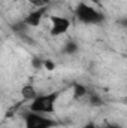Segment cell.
Returning a JSON list of instances; mask_svg holds the SVG:
<instances>
[{"label": "cell", "mask_w": 127, "mask_h": 128, "mask_svg": "<svg viewBox=\"0 0 127 128\" xmlns=\"http://www.w3.org/2000/svg\"><path fill=\"white\" fill-rule=\"evenodd\" d=\"M120 24H121L123 27H126V28H127V18H124V20H121V21H120Z\"/></svg>", "instance_id": "obj_14"}, {"label": "cell", "mask_w": 127, "mask_h": 128, "mask_svg": "<svg viewBox=\"0 0 127 128\" xmlns=\"http://www.w3.org/2000/svg\"><path fill=\"white\" fill-rule=\"evenodd\" d=\"M82 128H99V127L96 125L94 122H87V124H85V125H84Z\"/></svg>", "instance_id": "obj_12"}, {"label": "cell", "mask_w": 127, "mask_h": 128, "mask_svg": "<svg viewBox=\"0 0 127 128\" xmlns=\"http://www.w3.org/2000/svg\"><path fill=\"white\" fill-rule=\"evenodd\" d=\"M43 67L48 68V70H54V68H55V63L51 61V60H45V61H43Z\"/></svg>", "instance_id": "obj_10"}, {"label": "cell", "mask_w": 127, "mask_h": 128, "mask_svg": "<svg viewBox=\"0 0 127 128\" xmlns=\"http://www.w3.org/2000/svg\"><path fill=\"white\" fill-rule=\"evenodd\" d=\"M60 96H61L60 91H51V92L39 94L34 100L30 101L29 110L37 112V113H43V115H52L55 112V104H57Z\"/></svg>", "instance_id": "obj_2"}, {"label": "cell", "mask_w": 127, "mask_h": 128, "mask_svg": "<svg viewBox=\"0 0 127 128\" xmlns=\"http://www.w3.org/2000/svg\"><path fill=\"white\" fill-rule=\"evenodd\" d=\"M30 4H33L34 8H42V6H49L51 0H27Z\"/></svg>", "instance_id": "obj_9"}, {"label": "cell", "mask_w": 127, "mask_h": 128, "mask_svg": "<svg viewBox=\"0 0 127 128\" xmlns=\"http://www.w3.org/2000/svg\"><path fill=\"white\" fill-rule=\"evenodd\" d=\"M57 125V121L43 113L29 110L24 115V128H55Z\"/></svg>", "instance_id": "obj_3"}, {"label": "cell", "mask_w": 127, "mask_h": 128, "mask_svg": "<svg viewBox=\"0 0 127 128\" xmlns=\"http://www.w3.org/2000/svg\"><path fill=\"white\" fill-rule=\"evenodd\" d=\"M21 96H23L24 100L32 101V100H34L39 94L36 92V90H34V86H33V85H24V86L21 88Z\"/></svg>", "instance_id": "obj_7"}, {"label": "cell", "mask_w": 127, "mask_h": 128, "mask_svg": "<svg viewBox=\"0 0 127 128\" xmlns=\"http://www.w3.org/2000/svg\"><path fill=\"white\" fill-rule=\"evenodd\" d=\"M81 2H87V3H91V4H100L102 0H81Z\"/></svg>", "instance_id": "obj_13"}, {"label": "cell", "mask_w": 127, "mask_h": 128, "mask_svg": "<svg viewBox=\"0 0 127 128\" xmlns=\"http://www.w3.org/2000/svg\"><path fill=\"white\" fill-rule=\"evenodd\" d=\"M48 9H49V6H42V8H34L32 12H29L27 14V16H24V24L27 26V27H39L40 24H42V21L45 20V16H46V14H48Z\"/></svg>", "instance_id": "obj_5"}, {"label": "cell", "mask_w": 127, "mask_h": 128, "mask_svg": "<svg viewBox=\"0 0 127 128\" xmlns=\"http://www.w3.org/2000/svg\"><path fill=\"white\" fill-rule=\"evenodd\" d=\"M103 128H124V127L120 125V124H106Z\"/></svg>", "instance_id": "obj_11"}, {"label": "cell", "mask_w": 127, "mask_h": 128, "mask_svg": "<svg viewBox=\"0 0 127 128\" xmlns=\"http://www.w3.org/2000/svg\"><path fill=\"white\" fill-rule=\"evenodd\" d=\"M78 51H79V45L76 43V40L70 39V40H67V42L64 43V46H63V54L64 55H73V54H76Z\"/></svg>", "instance_id": "obj_6"}, {"label": "cell", "mask_w": 127, "mask_h": 128, "mask_svg": "<svg viewBox=\"0 0 127 128\" xmlns=\"http://www.w3.org/2000/svg\"><path fill=\"white\" fill-rule=\"evenodd\" d=\"M75 16L85 26H100L105 21V14L87 2H79L75 8Z\"/></svg>", "instance_id": "obj_1"}, {"label": "cell", "mask_w": 127, "mask_h": 128, "mask_svg": "<svg viewBox=\"0 0 127 128\" xmlns=\"http://www.w3.org/2000/svg\"><path fill=\"white\" fill-rule=\"evenodd\" d=\"M51 21V28H49V34L54 37H60L70 30L72 21L67 16H60V15H51L49 16Z\"/></svg>", "instance_id": "obj_4"}, {"label": "cell", "mask_w": 127, "mask_h": 128, "mask_svg": "<svg viewBox=\"0 0 127 128\" xmlns=\"http://www.w3.org/2000/svg\"><path fill=\"white\" fill-rule=\"evenodd\" d=\"M87 94V88L81 84H75L73 85V96L75 98H82V97Z\"/></svg>", "instance_id": "obj_8"}]
</instances>
